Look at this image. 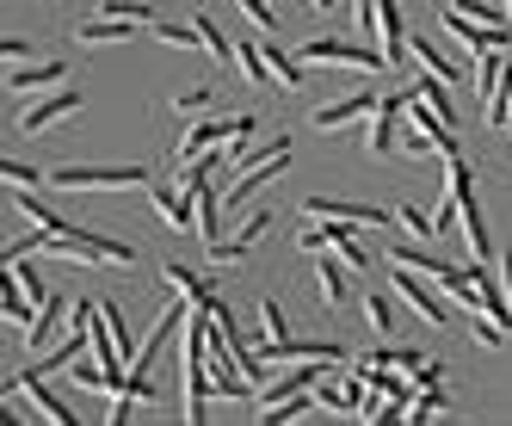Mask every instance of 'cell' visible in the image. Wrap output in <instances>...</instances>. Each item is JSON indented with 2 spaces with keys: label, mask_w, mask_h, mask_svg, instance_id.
<instances>
[{
  "label": "cell",
  "mask_w": 512,
  "mask_h": 426,
  "mask_svg": "<svg viewBox=\"0 0 512 426\" xmlns=\"http://www.w3.org/2000/svg\"><path fill=\"white\" fill-rule=\"evenodd\" d=\"M192 31H198V50H204L216 68H229V62H235V44L223 38V25H216L210 13H192Z\"/></svg>",
  "instance_id": "cell-21"
},
{
  "label": "cell",
  "mask_w": 512,
  "mask_h": 426,
  "mask_svg": "<svg viewBox=\"0 0 512 426\" xmlns=\"http://www.w3.org/2000/svg\"><path fill=\"white\" fill-rule=\"evenodd\" d=\"M253 315H260V328H266V340H284L290 334V315L272 303V297H260V309H253Z\"/></svg>",
  "instance_id": "cell-34"
},
{
  "label": "cell",
  "mask_w": 512,
  "mask_h": 426,
  "mask_svg": "<svg viewBox=\"0 0 512 426\" xmlns=\"http://www.w3.org/2000/svg\"><path fill=\"white\" fill-rule=\"evenodd\" d=\"M229 68H235V75H241L247 87H266V81H272V75H266V56H260V44H247V38L235 44V62H229Z\"/></svg>",
  "instance_id": "cell-27"
},
{
  "label": "cell",
  "mask_w": 512,
  "mask_h": 426,
  "mask_svg": "<svg viewBox=\"0 0 512 426\" xmlns=\"http://www.w3.org/2000/svg\"><path fill=\"white\" fill-rule=\"evenodd\" d=\"M161 272H167V284H173V291L186 297V303H210V297H216V284H210V272H192V266H179V260H167Z\"/></svg>",
  "instance_id": "cell-20"
},
{
  "label": "cell",
  "mask_w": 512,
  "mask_h": 426,
  "mask_svg": "<svg viewBox=\"0 0 512 426\" xmlns=\"http://www.w3.org/2000/svg\"><path fill=\"white\" fill-rule=\"evenodd\" d=\"M451 408V396H445V383H426V389H414L408 396V408H401V420H414V426H426V420H438Z\"/></svg>",
  "instance_id": "cell-22"
},
{
  "label": "cell",
  "mask_w": 512,
  "mask_h": 426,
  "mask_svg": "<svg viewBox=\"0 0 512 426\" xmlns=\"http://www.w3.org/2000/svg\"><path fill=\"white\" fill-rule=\"evenodd\" d=\"M62 371H68V377H75V383L87 389V396H112V389L124 383V377H112V371H105V365L93 359V352H87V346H81V352H75V359H68Z\"/></svg>",
  "instance_id": "cell-17"
},
{
  "label": "cell",
  "mask_w": 512,
  "mask_h": 426,
  "mask_svg": "<svg viewBox=\"0 0 512 426\" xmlns=\"http://www.w3.org/2000/svg\"><path fill=\"white\" fill-rule=\"evenodd\" d=\"M204 105H210V87H186V93H173V112H204Z\"/></svg>",
  "instance_id": "cell-37"
},
{
  "label": "cell",
  "mask_w": 512,
  "mask_h": 426,
  "mask_svg": "<svg viewBox=\"0 0 512 426\" xmlns=\"http://www.w3.org/2000/svg\"><path fill=\"white\" fill-rule=\"evenodd\" d=\"M371 105H377V93H346V99H327V105H315V112H309V130L334 136V130H346V124H358V118H371Z\"/></svg>",
  "instance_id": "cell-8"
},
{
  "label": "cell",
  "mask_w": 512,
  "mask_h": 426,
  "mask_svg": "<svg viewBox=\"0 0 512 426\" xmlns=\"http://www.w3.org/2000/svg\"><path fill=\"white\" fill-rule=\"evenodd\" d=\"M75 38H81L87 50H93V44H124V38H136V25L105 19V13H99V19H81V25H75Z\"/></svg>",
  "instance_id": "cell-23"
},
{
  "label": "cell",
  "mask_w": 512,
  "mask_h": 426,
  "mask_svg": "<svg viewBox=\"0 0 512 426\" xmlns=\"http://www.w3.org/2000/svg\"><path fill=\"white\" fill-rule=\"evenodd\" d=\"M0 81H7V93H50V87H62L68 81V68L62 62H38V56H31V62H7V75H0Z\"/></svg>",
  "instance_id": "cell-10"
},
{
  "label": "cell",
  "mask_w": 512,
  "mask_h": 426,
  "mask_svg": "<svg viewBox=\"0 0 512 426\" xmlns=\"http://www.w3.org/2000/svg\"><path fill=\"white\" fill-rule=\"evenodd\" d=\"M401 149H408L414 161H426V155H438V149H432V136H426V130H408V136H401Z\"/></svg>",
  "instance_id": "cell-40"
},
{
  "label": "cell",
  "mask_w": 512,
  "mask_h": 426,
  "mask_svg": "<svg viewBox=\"0 0 512 426\" xmlns=\"http://www.w3.org/2000/svg\"><path fill=\"white\" fill-rule=\"evenodd\" d=\"M13 389H19V396H25L31 408H38L44 420H56V426H75V420H81V414L68 408L62 396H50V389H44V371H38V365H25V371L13 377Z\"/></svg>",
  "instance_id": "cell-11"
},
{
  "label": "cell",
  "mask_w": 512,
  "mask_h": 426,
  "mask_svg": "<svg viewBox=\"0 0 512 426\" xmlns=\"http://www.w3.org/2000/svg\"><path fill=\"white\" fill-rule=\"evenodd\" d=\"M408 383H414V389H426V383H445V365H438V359H420V365L408 371Z\"/></svg>",
  "instance_id": "cell-38"
},
{
  "label": "cell",
  "mask_w": 512,
  "mask_h": 426,
  "mask_svg": "<svg viewBox=\"0 0 512 426\" xmlns=\"http://www.w3.org/2000/svg\"><path fill=\"white\" fill-rule=\"evenodd\" d=\"M358 25H364V38H383V62H389V75H395L401 56H408V38H401V7H395V0H358Z\"/></svg>",
  "instance_id": "cell-5"
},
{
  "label": "cell",
  "mask_w": 512,
  "mask_h": 426,
  "mask_svg": "<svg viewBox=\"0 0 512 426\" xmlns=\"http://www.w3.org/2000/svg\"><path fill=\"white\" fill-rule=\"evenodd\" d=\"M506 25H512V0H506Z\"/></svg>",
  "instance_id": "cell-43"
},
{
  "label": "cell",
  "mask_w": 512,
  "mask_h": 426,
  "mask_svg": "<svg viewBox=\"0 0 512 426\" xmlns=\"http://www.w3.org/2000/svg\"><path fill=\"white\" fill-rule=\"evenodd\" d=\"M229 155H235L241 167H253V161H272V155H290V136H266V142H253V149H247V142L235 136V142H229Z\"/></svg>",
  "instance_id": "cell-28"
},
{
  "label": "cell",
  "mask_w": 512,
  "mask_h": 426,
  "mask_svg": "<svg viewBox=\"0 0 512 426\" xmlns=\"http://www.w3.org/2000/svg\"><path fill=\"white\" fill-rule=\"evenodd\" d=\"M0 186H38V192H44V167H25V161H0Z\"/></svg>",
  "instance_id": "cell-33"
},
{
  "label": "cell",
  "mask_w": 512,
  "mask_h": 426,
  "mask_svg": "<svg viewBox=\"0 0 512 426\" xmlns=\"http://www.w3.org/2000/svg\"><path fill=\"white\" fill-rule=\"evenodd\" d=\"M272 217H278V210H253V217L241 223V235H223V241H210V247H204V254H210V266H229V260H241L247 247H253V241H260V235L272 229Z\"/></svg>",
  "instance_id": "cell-13"
},
{
  "label": "cell",
  "mask_w": 512,
  "mask_h": 426,
  "mask_svg": "<svg viewBox=\"0 0 512 426\" xmlns=\"http://www.w3.org/2000/svg\"><path fill=\"white\" fill-rule=\"evenodd\" d=\"M44 260H87V266H136V247L99 229H75L62 223L56 235H44Z\"/></svg>",
  "instance_id": "cell-1"
},
{
  "label": "cell",
  "mask_w": 512,
  "mask_h": 426,
  "mask_svg": "<svg viewBox=\"0 0 512 426\" xmlns=\"http://www.w3.org/2000/svg\"><path fill=\"white\" fill-rule=\"evenodd\" d=\"M44 186L56 192H136V186H149V167H44Z\"/></svg>",
  "instance_id": "cell-2"
},
{
  "label": "cell",
  "mask_w": 512,
  "mask_h": 426,
  "mask_svg": "<svg viewBox=\"0 0 512 426\" xmlns=\"http://www.w3.org/2000/svg\"><path fill=\"white\" fill-rule=\"evenodd\" d=\"M401 118H408V93L377 99V105H371V130H364V149H371V155H389V149H395Z\"/></svg>",
  "instance_id": "cell-9"
},
{
  "label": "cell",
  "mask_w": 512,
  "mask_h": 426,
  "mask_svg": "<svg viewBox=\"0 0 512 426\" xmlns=\"http://www.w3.org/2000/svg\"><path fill=\"white\" fill-rule=\"evenodd\" d=\"M235 13L253 25V31H272L278 19H272V0H235Z\"/></svg>",
  "instance_id": "cell-35"
},
{
  "label": "cell",
  "mask_w": 512,
  "mask_h": 426,
  "mask_svg": "<svg viewBox=\"0 0 512 426\" xmlns=\"http://www.w3.org/2000/svg\"><path fill=\"white\" fill-rule=\"evenodd\" d=\"M408 56H414L420 68H426V75H438V81H445V87H451V81L463 75L457 62H445V56H438V44H432V38H408Z\"/></svg>",
  "instance_id": "cell-24"
},
{
  "label": "cell",
  "mask_w": 512,
  "mask_h": 426,
  "mask_svg": "<svg viewBox=\"0 0 512 426\" xmlns=\"http://www.w3.org/2000/svg\"><path fill=\"white\" fill-rule=\"evenodd\" d=\"M297 217H309V223H352V229H383V223H389V210H377V204H352V198H321V192H309Z\"/></svg>",
  "instance_id": "cell-6"
},
{
  "label": "cell",
  "mask_w": 512,
  "mask_h": 426,
  "mask_svg": "<svg viewBox=\"0 0 512 426\" xmlns=\"http://www.w3.org/2000/svg\"><path fill=\"white\" fill-rule=\"evenodd\" d=\"M500 297H506V309H512V254H500Z\"/></svg>",
  "instance_id": "cell-41"
},
{
  "label": "cell",
  "mask_w": 512,
  "mask_h": 426,
  "mask_svg": "<svg viewBox=\"0 0 512 426\" xmlns=\"http://www.w3.org/2000/svg\"><path fill=\"white\" fill-rule=\"evenodd\" d=\"M81 112V87H50V93H25V105H19V136H44L50 124H62V118H75Z\"/></svg>",
  "instance_id": "cell-4"
},
{
  "label": "cell",
  "mask_w": 512,
  "mask_h": 426,
  "mask_svg": "<svg viewBox=\"0 0 512 426\" xmlns=\"http://www.w3.org/2000/svg\"><path fill=\"white\" fill-rule=\"evenodd\" d=\"M389 284H395V297L408 303L420 322H432V328H445L451 322V309H445V291H432V278L426 272H408V266H395L389 272Z\"/></svg>",
  "instance_id": "cell-7"
},
{
  "label": "cell",
  "mask_w": 512,
  "mask_h": 426,
  "mask_svg": "<svg viewBox=\"0 0 512 426\" xmlns=\"http://www.w3.org/2000/svg\"><path fill=\"white\" fill-rule=\"evenodd\" d=\"M315 278H321V303H327V309H340L346 291H352V278H346V266H340L334 247H321V254H315Z\"/></svg>",
  "instance_id": "cell-18"
},
{
  "label": "cell",
  "mask_w": 512,
  "mask_h": 426,
  "mask_svg": "<svg viewBox=\"0 0 512 426\" xmlns=\"http://www.w3.org/2000/svg\"><path fill=\"white\" fill-rule=\"evenodd\" d=\"M389 223L408 235V241H438V229H432V210H414V204H395L389 210Z\"/></svg>",
  "instance_id": "cell-25"
},
{
  "label": "cell",
  "mask_w": 512,
  "mask_h": 426,
  "mask_svg": "<svg viewBox=\"0 0 512 426\" xmlns=\"http://www.w3.org/2000/svg\"><path fill=\"white\" fill-rule=\"evenodd\" d=\"M99 315H105V328H112V346H118V359L130 365V359H136V340H130V328H124V315H118V303H99Z\"/></svg>",
  "instance_id": "cell-30"
},
{
  "label": "cell",
  "mask_w": 512,
  "mask_h": 426,
  "mask_svg": "<svg viewBox=\"0 0 512 426\" xmlns=\"http://www.w3.org/2000/svg\"><path fill=\"white\" fill-rule=\"evenodd\" d=\"M469 334H475V346H488V352H500V346H506V328H500V322H488V315H475Z\"/></svg>",
  "instance_id": "cell-36"
},
{
  "label": "cell",
  "mask_w": 512,
  "mask_h": 426,
  "mask_svg": "<svg viewBox=\"0 0 512 426\" xmlns=\"http://www.w3.org/2000/svg\"><path fill=\"white\" fill-rule=\"evenodd\" d=\"M62 309H68V297H62V291H50L38 309H31V322H25V346H31V352H44V340H56Z\"/></svg>",
  "instance_id": "cell-16"
},
{
  "label": "cell",
  "mask_w": 512,
  "mask_h": 426,
  "mask_svg": "<svg viewBox=\"0 0 512 426\" xmlns=\"http://www.w3.org/2000/svg\"><path fill=\"white\" fill-rule=\"evenodd\" d=\"M142 192H149L155 217H161L173 235H186V229H192V217H198V210H192V192H179V186H161V180H149Z\"/></svg>",
  "instance_id": "cell-12"
},
{
  "label": "cell",
  "mask_w": 512,
  "mask_h": 426,
  "mask_svg": "<svg viewBox=\"0 0 512 426\" xmlns=\"http://www.w3.org/2000/svg\"><path fill=\"white\" fill-rule=\"evenodd\" d=\"M297 62H334V68H358V75H389L383 50L358 44V38H309V44L297 50Z\"/></svg>",
  "instance_id": "cell-3"
},
{
  "label": "cell",
  "mask_w": 512,
  "mask_h": 426,
  "mask_svg": "<svg viewBox=\"0 0 512 426\" xmlns=\"http://www.w3.org/2000/svg\"><path fill=\"white\" fill-rule=\"evenodd\" d=\"M364 322H371L377 340H389L395 334V297L389 291H364Z\"/></svg>",
  "instance_id": "cell-26"
},
{
  "label": "cell",
  "mask_w": 512,
  "mask_h": 426,
  "mask_svg": "<svg viewBox=\"0 0 512 426\" xmlns=\"http://www.w3.org/2000/svg\"><path fill=\"white\" fill-rule=\"evenodd\" d=\"M99 13H105V19H124V25H149V19H155L149 0H99Z\"/></svg>",
  "instance_id": "cell-31"
},
{
  "label": "cell",
  "mask_w": 512,
  "mask_h": 426,
  "mask_svg": "<svg viewBox=\"0 0 512 426\" xmlns=\"http://www.w3.org/2000/svg\"><path fill=\"white\" fill-rule=\"evenodd\" d=\"M7 192H13V210H19V217H25L31 229H44V235H56V229L68 223V217H62L56 204H44V198H38V186H7Z\"/></svg>",
  "instance_id": "cell-15"
},
{
  "label": "cell",
  "mask_w": 512,
  "mask_h": 426,
  "mask_svg": "<svg viewBox=\"0 0 512 426\" xmlns=\"http://www.w3.org/2000/svg\"><path fill=\"white\" fill-rule=\"evenodd\" d=\"M38 50H31V38H0V62H31Z\"/></svg>",
  "instance_id": "cell-39"
},
{
  "label": "cell",
  "mask_w": 512,
  "mask_h": 426,
  "mask_svg": "<svg viewBox=\"0 0 512 426\" xmlns=\"http://www.w3.org/2000/svg\"><path fill=\"white\" fill-rule=\"evenodd\" d=\"M414 93H420V99L432 105V112H438V118H445V124L457 130V105H451V93H445V81H438V75H420V81H414Z\"/></svg>",
  "instance_id": "cell-29"
},
{
  "label": "cell",
  "mask_w": 512,
  "mask_h": 426,
  "mask_svg": "<svg viewBox=\"0 0 512 426\" xmlns=\"http://www.w3.org/2000/svg\"><path fill=\"white\" fill-rule=\"evenodd\" d=\"M149 31H155L161 44H173V50H192V44H198V31L179 25V19H149Z\"/></svg>",
  "instance_id": "cell-32"
},
{
  "label": "cell",
  "mask_w": 512,
  "mask_h": 426,
  "mask_svg": "<svg viewBox=\"0 0 512 426\" xmlns=\"http://www.w3.org/2000/svg\"><path fill=\"white\" fill-rule=\"evenodd\" d=\"M284 161H290V155H272V161H253V167L241 173V180H235V186L223 192V210H241V204H247L253 192H260V186H272L278 173H284Z\"/></svg>",
  "instance_id": "cell-14"
},
{
  "label": "cell",
  "mask_w": 512,
  "mask_h": 426,
  "mask_svg": "<svg viewBox=\"0 0 512 426\" xmlns=\"http://www.w3.org/2000/svg\"><path fill=\"white\" fill-rule=\"evenodd\" d=\"M340 7V0H315V13H334Z\"/></svg>",
  "instance_id": "cell-42"
},
{
  "label": "cell",
  "mask_w": 512,
  "mask_h": 426,
  "mask_svg": "<svg viewBox=\"0 0 512 426\" xmlns=\"http://www.w3.org/2000/svg\"><path fill=\"white\" fill-rule=\"evenodd\" d=\"M260 56H266V75H272L284 93H297V87H303V62L290 56V50H278L272 38H260Z\"/></svg>",
  "instance_id": "cell-19"
}]
</instances>
